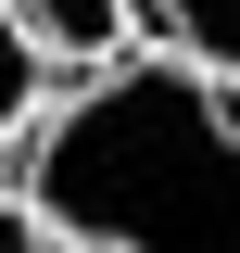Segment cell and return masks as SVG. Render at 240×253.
I'll list each match as a JSON object with an SVG mask.
<instances>
[{
    "label": "cell",
    "mask_w": 240,
    "mask_h": 253,
    "mask_svg": "<svg viewBox=\"0 0 240 253\" xmlns=\"http://www.w3.org/2000/svg\"><path fill=\"white\" fill-rule=\"evenodd\" d=\"M0 13L38 38V63H76V76L126 51V0H0Z\"/></svg>",
    "instance_id": "cell-3"
},
{
    "label": "cell",
    "mask_w": 240,
    "mask_h": 253,
    "mask_svg": "<svg viewBox=\"0 0 240 253\" xmlns=\"http://www.w3.org/2000/svg\"><path fill=\"white\" fill-rule=\"evenodd\" d=\"M13 203L63 253H240V89L164 51H114L38 101Z\"/></svg>",
    "instance_id": "cell-1"
},
{
    "label": "cell",
    "mask_w": 240,
    "mask_h": 253,
    "mask_svg": "<svg viewBox=\"0 0 240 253\" xmlns=\"http://www.w3.org/2000/svg\"><path fill=\"white\" fill-rule=\"evenodd\" d=\"M0 253H63V241H51V228H38V215H26V203H13V190H0Z\"/></svg>",
    "instance_id": "cell-5"
},
{
    "label": "cell",
    "mask_w": 240,
    "mask_h": 253,
    "mask_svg": "<svg viewBox=\"0 0 240 253\" xmlns=\"http://www.w3.org/2000/svg\"><path fill=\"white\" fill-rule=\"evenodd\" d=\"M38 101H51V63H38V38L0 13V165H13V139L38 126Z\"/></svg>",
    "instance_id": "cell-4"
},
{
    "label": "cell",
    "mask_w": 240,
    "mask_h": 253,
    "mask_svg": "<svg viewBox=\"0 0 240 253\" xmlns=\"http://www.w3.org/2000/svg\"><path fill=\"white\" fill-rule=\"evenodd\" d=\"M126 51H164L215 89H240V0H126Z\"/></svg>",
    "instance_id": "cell-2"
}]
</instances>
